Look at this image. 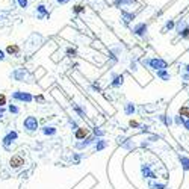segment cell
<instances>
[{
	"label": "cell",
	"mask_w": 189,
	"mask_h": 189,
	"mask_svg": "<svg viewBox=\"0 0 189 189\" xmlns=\"http://www.w3.org/2000/svg\"><path fill=\"white\" fill-rule=\"evenodd\" d=\"M9 163H11V166L12 168H18V166H21L23 163H24V159L21 157V156H12L11 157V160H9Z\"/></svg>",
	"instance_id": "cell-1"
},
{
	"label": "cell",
	"mask_w": 189,
	"mask_h": 189,
	"mask_svg": "<svg viewBox=\"0 0 189 189\" xmlns=\"http://www.w3.org/2000/svg\"><path fill=\"white\" fill-rule=\"evenodd\" d=\"M133 32H135L136 35H144V34L147 32V24H145V23H139V24H136V26L133 27Z\"/></svg>",
	"instance_id": "cell-2"
},
{
	"label": "cell",
	"mask_w": 189,
	"mask_h": 189,
	"mask_svg": "<svg viewBox=\"0 0 189 189\" xmlns=\"http://www.w3.org/2000/svg\"><path fill=\"white\" fill-rule=\"evenodd\" d=\"M37 12H38V17L39 18H42V17H45V15H48V11H47V8H45V5H38L37 6Z\"/></svg>",
	"instance_id": "cell-3"
},
{
	"label": "cell",
	"mask_w": 189,
	"mask_h": 189,
	"mask_svg": "<svg viewBox=\"0 0 189 189\" xmlns=\"http://www.w3.org/2000/svg\"><path fill=\"white\" fill-rule=\"evenodd\" d=\"M6 52H8L9 55H18V53H20V47H18L17 44H11V45H8Z\"/></svg>",
	"instance_id": "cell-4"
},
{
	"label": "cell",
	"mask_w": 189,
	"mask_h": 189,
	"mask_svg": "<svg viewBox=\"0 0 189 189\" xmlns=\"http://www.w3.org/2000/svg\"><path fill=\"white\" fill-rule=\"evenodd\" d=\"M88 129H85V127H80L77 132H76V138L77 139H82V138H85V136H88Z\"/></svg>",
	"instance_id": "cell-5"
},
{
	"label": "cell",
	"mask_w": 189,
	"mask_h": 189,
	"mask_svg": "<svg viewBox=\"0 0 189 189\" xmlns=\"http://www.w3.org/2000/svg\"><path fill=\"white\" fill-rule=\"evenodd\" d=\"M151 65L156 67V68H165L166 64H165L163 61H160V59H153V61H151Z\"/></svg>",
	"instance_id": "cell-6"
},
{
	"label": "cell",
	"mask_w": 189,
	"mask_h": 189,
	"mask_svg": "<svg viewBox=\"0 0 189 189\" xmlns=\"http://www.w3.org/2000/svg\"><path fill=\"white\" fill-rule=\"evenodd\" d=\"M73 12L74 14H83L85 12V6L83 5H74L73 6Z\"/></svg>",
	"instance_id": "cell-7"
},
{
	"label": "cell",
	"mask_w": 189,
	"mask_h": 189,
	"mask_svg": "<svg viewBox=\"0 0 189 189\" xmlns=\"http://www.w3.org/2000/svg\"><path fill=\"white\" fill-rule=\"evenodd\" d=\"M133 3H135V0H116V5H121V6H129Z\"/></svg>",
	"instance_id": "cell-8"
},
{
	"label": "cell",
	"mask_w": 189,
	"mask_h": 189,
	"mask_svg": "<svg viewBox=\"0 0 189 189\" xmlns=\"http://www.w3.org/2000/svg\"><path fill=\"white\" fill-rule=\"evenodd\" d=\"M185 29H186V24H185V21H179V24H177V32H179V34H182Z\"/></svg>",
	"instance_id": "cell-9"
},
{
	"label": "cell",
	"mask_w": 189,
	"mask_h": 189,
	"mask_svg": "<svg viewBox=\"0 0 189 189\" xmlns=\"http://www.w3.org/2000/svg\"><path fill=\"white\" fill-rule=\"evenodd\" d=\"M17 3H18V6L23 8V9H26V8L29 6V0H17Z\"/></svg>",
	"instance_id": "cell-10"
},
{
	"label": "cell",
	"mask_w": 189,
	"mask_h": 189,
	"mask_svg": "<svg viewBox=\"0 0 189 189\" xmlns=\"http://www.w3.org/2000/svg\"><path fill=\"white\" fill-rule=\"evenodd\" d=\"M180 35H182V38H183V39H189V27H186V29H185V30H183Z\"/></svg>",
	"instance_id": "cell-11"
},
{
	"label": "cell",
	"mask_w": 189,
	"mask_h": 189,
	"mask_svg": "<svg viewBox=\"0 0 189 189\" xmlns=\"http://www.w3.org/2000/svg\"><path fill=\"white\" fill-rule=\"evenodd\" d=\"M180 113L189 118V109H188V108H182V109H180Z\"/></svg>",
	"instance_id": "cell-12"
},
{
	"label": "cell",
	"mask_w": 189,
	"mask_h": 189,
	"mask_svg": "<svg viewBox=\"0 0 189 189\" xmlns=\"http://www.w3.org/2000/svg\"><path fill=\"white\" fill-rule=\"evenodd\" d=\"M5 103H6V97L3 94H0V106H3Z\"/></svg>",
	"instance_id": "cell-13"
},
{
	"label": "cell",
	"mask_w": 189,
	"mask_h": 189,
	"mask_svg": "<svg viewBox=\"0 0 189 189\" xmlns=\"http://www.w3.org/2000/svg\"><path fill=\"white\" fill-rule=\"evenodd\" d=\"M56 3L58 5H67V3H70V0H56Z\"/></svg>",
	"instance_id": "cell-14"
},
{
	"label": "cell",
	"mask_w": 189,
	"mask_h": 189,
	"mask_svg": "<svg viewBox=\"0 0 189 189\" xmlns=\"http://www.w3.org/2000/svg\"><path fill=\"white\" fill-rule=\"evenodd\" d=\"M166 27H168V29H173V27H174V21H168V23H166Z\"/></svg>",
	"instance_id": "cell-15"
},
{
	"label": "cell",
	"mask_w": 189,
	"mask_h": 189,
	"mask_svg": "<svg viewBox=\"0 0 189 189\" xmlns=\"http://www.w3.org/2000/svg\"><path fill=\"white\" fill-rule=\"evenodd\" d=\"M3 58H5V56H3V52L0 50V59H3Z\"/></svg>",
	"instance_id": "cell-16"
},
{
	"label": "cell",
	"mask_w": 189,
	"mask_h": 189,
	"mask_svg": "<svg viewBox=\"0 0 189 189\" xmlns=\"http://www.w3.org/2000/svg\"><path fill=\"white\" fill-rule=\"evenodd\" d=\"M186 70H188V71H189V65H186Z\"/></svg>",
	"instance_id": "cell-17"
},
{
	"label": "cell",
	"mask_w": 189,
	"mask_h": 189,
	"mask_svg": "<svg viewBox=\"0 0 189 189\" xmlns=\"http://www.w3.org/2000/svg\"><path fill=\"white\" fill-rule=\"evenodd\" d=\"M0 20H2V15H0Z\"/></svg>",
	"instance_id": "cell-18"
}]
</instances>
